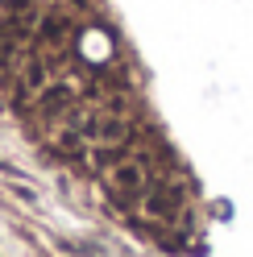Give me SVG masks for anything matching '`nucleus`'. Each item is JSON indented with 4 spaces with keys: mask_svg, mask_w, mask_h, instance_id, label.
<instances>
[{
    "mask_svg": "<svg viewBox=\"0 0 253 257\" xmlns=\"http://www.w3.org/2000/svg\"><path fill=\"white\" fill-rule=\"evenodd\" d=\"M141 207H146V216L166 220V216L179 212V191L175 187H150L146 195H141Z\"/></svg>",
    "mask_w": 253,
    "mask_h": 257,
    "instance_id": "obj_5",
    "label": "nucleus"
},
{
    "mask_svg": "<svg viewBox=\"0 0 253 257\" xmlns=\"http://www.w3.org/2000/svg\"><path fill=\"white\" fill-rule=\"evenodd\" d=\"M50 71H54V62L46 58V54H25L21 58V67H17V91H13V104H29L34 95L50 83Z\"/></svg>",
    "mask_w": 253,
    "mask_h": 257,
    "instance_id": "obj_3",
    "label": "nucleus"
},
{
    "mask_svg": "<svg viewBox=\"0 0 253 257\" xmlns=\"http://www.w3.org/2000/svg\"><path fill=\"white\" fill-rule=\"evenodd\" d=\"M104 183H108V195H112L116 203H137V199L150 191V170H146L141 158L120 154L116 162L104 170Z\"/></svg>",
    "mask_w": 253,
    "mask_h": 257,
    "instance_id": "obj_1",
    "label": "nucleus"
},
{
    "mask_svg": "<svg viewBox=\"0 0 253 257\" xmlns=\"http://www.w3.org/2000/svg\"><path fill=\"white\" fill-rule=\"evenodd\" d=\"M83 133L96 141V146H129L133 137V124L120 116V112H91V116L83 120Z\"/></svg>",
    "mask_w": 253,
    "mask_h": 257,
    "instance_id": "obj_4",
    "label": "nucleus"
},
{
    "mask_svg": "<svg viewBox=\"0 0 253 257\" xmlns=\"http://www.w3.org/2000/svg\"><path fill=\"white\" fill-rule=\"evenodd\" d=\"M75 108H79V87L75 83H46L38 95H34V112L42 120H67L75 116Z\"/></svg>",
    "mask_w": 253,
    "mask_h": 257,
    "instance_id": "obj_2",
    "label": "nucleus"
}]
</instances>
